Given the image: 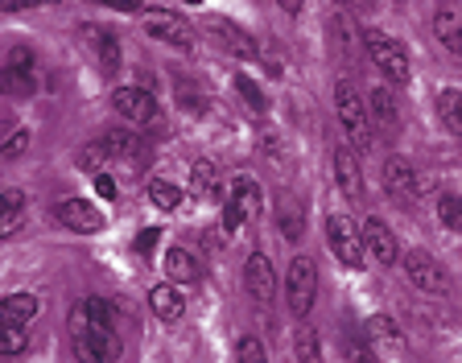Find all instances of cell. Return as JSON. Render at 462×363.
<instances>
[{"instance_id":"681fc988","label":"cell","mask_w":462,"mask_h":363,"mask_svg":"<svg viewBox=\"0 0 462 363\" xmlns=\"http://www.w3.org/2000/svg\"><path fill=\"white\" fill-rule=\"evenodd\" d=\"M458 207H462V199H458Z\"/></svg>"},{"instance_id":"c3c4849f","label":"cell","mask_w":462,"mask_h":363,"mask_svg":"<svg viewBox=\"0 0 462 363\" xmlns=\"http://www.w3.org/2000/svg\"><path fill=\"white\" fill-rule=\"evenodd\" d=\"M186 5H199V0H186Z\"/></svg>"},{"instance_id":"d6986e66","label":"cell","mask_w":462,"mask_h":363,"mask_svg":"<svg viewBox=\"0 0 462 363\" xmlns=\"http://www.w3.org/2000/svg\"><path fill=\"white\" fill-rule=\"evenodd\" d=\"M433 33L450 54H462V13L458 9H438L433 17Z\"/></svg>"},{"instance_id":"7402d4cb","label":"cell","mask_w":462,"mask_h":363,"mask_svg":"<svg viewBox=\"0 0 462 363\" xmlns=\"http://www.w3.org/2000/svg\"><path fill=\"white\" fill-rule=\"evenodd\" d=\"M190 194L199 202H211L219 194V178H215V165L211 162H194L190 165Z\"/></svg>"},{"instance_id":"60d3db41","label":"cell","mask_w":462,"mask_h":363,"mask_svg":"<svg viewBox=\"0 0 462 363\" xmlns=\"http://www.w3.org/2000/svg\"><path fill=\"white\" fill-rule=\"evenodd\" d=\"M157 239H162V231H157V228H144L141 236H136V252H141V256H149V252L157 248Z\"/></svg>"},{"instance_id":"7dc6e473","label":"cell","mask_w":462,"mask_h":363,"mask_svg":"<svg viewBox=\"0 0 462 363\" xmlns=\"http://www.w3.org/2000/svg\"><path fill=\"white\" fill-rule=\"evenodd\" d=\"M277 5H281L285 13H301V5H306V0H277Z\"/></svg>"},{"instance_id":"83f0119b","label":"cell","mask_w":462,"mask_h":363,"mask_svg":"<svg viewBox=\"0 0 462 363\" xmlns=\"http://www.w3.org/2000/svg\"><path fill=\"white\" fill-rule=\"evenodd\" d=\"M149 199H153V207H157V210H173L178 202H182V191H178L173 182L157 178V182H149Z\"/></svg>"},{"instance_id":"bcb514c9","label":"cell","mask_w":462,"mask_h":363,"mask_svg":"<svg viewBox=\"0 0 462 363\" xmlns=\"http://www.w3.org/2000/svg\"><path fill=\"white\" fill-rule=\"evenodd\" d=\"M96 191H99V199H116V182L107 173H96Z\"/></svg>"},{"instance_id":"8d00e7d4","label":"cell","mask_w":462,"mask_h":363,"mask_svg":"<svg viewBox=\"0 0 462 363\" xmlns=\"http://www.w3.org/2000/svg\"><path fill=\"white\" fill-rule=\"evenodd\" d=\"M25 144H29V133H13L9 141L0 144V157H5V162H17V157L25 154Z\"/></svg>"},{"instance_id":"8992f818","label":"cell","mask_w":462,"mask_h":363,"mask_svg":"<svg viewBox=\"0 0 462 363\" xmlns=\"http://www.w3.org/2000/svg\"><path fill=\"white\" fill-rule=\"evenodd\" d=\"M112 107L120 116H125L128 125H141V128H149V125H157V99H153V91H144V87H116L112 91Z\"/></svg>"},{"instance_id":"e575fe53","label":"cell","mask_w":462,"mask_h":363,"mask_svg":"<svg viewBox=\"0 0 462 363\" xmlns=\"http://www.w3.org/2000/svg\"><path fill=\"white\" fill-rule=\"evenodd\" d=\"M236 87H240V96H244V99H248V104H252V107H256V112H264V91H260V87H256V83H252V79H248V75H236Z\"/></svg>"},{"instance_id":"f1b7e54d","label":"cell","mask_w":462,"mask_h":363,"mask_svg":"<svg viewBox=\"0 0 462 363\" xmlns=\"http://www.w3.org/2000/svg\"><path fill=\"white\" fill-rule=\"evenodd\" d=\"M107 162H112V157H107V144L104 141L83 144V154H79V170H87V173H99Z\"/></svg>"},{"instance_id":"836d02e7","label":"cell","mask_w":462,"mask_h":363,"mask_svg":"<svg viewBox=\"0 0 462 363\" xmlns=\"http://www.w3.org/2000/svg\"><path fill=\"white\" fill-rule=\"evenodd\" d=\"M240 363H269V351H264V343L252 335L240 339Z\"/></svg>"},{"instance_id":"f546056e","label":"cell","mask_w":462,"mask_h":363,"mask_svg":"<svg viewBox=\"0 0 462 363\" xmlns=\"http://www.w3.org/2000/svg\"><path fill=\"white\" fill-rule=\"evenodd\" d=\"M29 347L25 326H0V355H21Z\"/></svg>"},{"instance_id":"4dcf8cb0","label":"cell","mask_w":462,"mask_h":363,"mask_svg":"<svg viewBox=\"0 0 462 363\" xmlns=\"http://www.w3.org/2000/svg\"><path fill=\"white\" fill-rule=\"evenodd\" d=\"M298 359L301 363H322V347H318V330H314V326H301V330H298Z\"/></svg>"},{"instance_id":"52a82bcc","label":"cell","mask_w":462,"mask_h":363,"mask_svg":"<svg viewBox=\"0 0 462 363\" xmlns=\"http://www.w3.org/2000/svg\"><path fill=\"white\" fill-rule=\"evenodd\" d=\"M83 46H87V54H91V62H96L99 70H104L107 79L120 70V62H125V54H120V42H116V33L112 29H99V25H83Z\"/></svg>"},{"instance_id":"1f68e13d","label":"cell","mask_w":462,"mask_h":363,"mask_svg":"<svg viewBox=\"0 0 462 363\" xmlns=\"http://www.w3.org/2000/svg\"><path fill=\"white\" fill-rule=\"evenodd\" d=\"M343 355H346V363H380L372 351V339H356V335H346Z\"/></svg>"},{"instance_id":"44dd1931","label":"cell","mask_w":462,"mask_h":363,"mask_svg":"<svg viewBox=\"0 0 462 363\" xmlns=\"http://www.w3.org/2000/svg\"><path fill=\"white\" fill-rule=\"evenodd\" d=\"M165 277L178 281V285H194L199 281V260L186 248H170L165 252Z\"/></svg>"},{"instance_id":"9c48e42d","label":"cell","mask_w":462,"mask_h":363,"mask_svg":"<svg viewBox=\"0 0 462 363\" xmlns=\"http://www.w3.org/2000/svg\"><path fill=\"white\" fill-rule=\"evenodd\" d=\"M144 33L165 46H178V50H190L194 46V29L186 25L182 17H173V13H144Z\"/></svg>"},{"instance_id":"7bdbcfd3","label":"cell","mask_w":462,"mask_h":363,"mask_svg":"<svg viewBox=\"0 0 462 363\" xmlns=\"http://www.w3.org/2000/svg\"><path fill=\"white\" fill-rule=\"evenodd\" d=\"M9 67H25V70H33V50L17 46V50L9 54Z\"/></svg>"},{"instance_id":"d6a6232c","label":"cell","mask_w":462,"mask_h":363,"mask_svg":"<svg viewBox=\"0 0 462 363\" xmlns=\"http://www.w3.org/2000/svg\"><path fill=\"white\" fill-rule=\"evenodd\" d=\"M87 314H91V322L96 326H116L120 318H116V306L112 302H104V297H87Z\"/></svg>"},{"instance_id":"ffe728a7","label":"cell","mask_w":462,"mask_h":363,"mask_svg":"<svg viewBox=\"0 0 462 363\" xmlns=\"http://www.w3.org/2000/svg\"><path fill=\"white\" fill-rule=\"evenodd\" d=\"M367 339H372V347H388V351H401V347H404L401 326H396L388 314H372V318H367Z\"/></svg>"},{"instance_id":"f35d334b","label":"cell","mask_w":462,"mask_h":363,"mask_svg":"<svg viewBox=\"0 0 462 363\" xmlns=\"http://www.w3.org/2000/svg\"><path fill=\"white\" fill-rule=\"evenodd\" d=\"M70 347H75V359H79V363H107L104 355L91 347V339H70Z\"/></svg>"},{"instance_id":"ba28073f","label":"cell","mask_w":462,"mask_h":363,"mask_svg":"<svg viewBox=\"0 0 462 363\" xmlns=\"http://www.w3.org/2000/svg\"><path fill=\"white\" fill-rule=\"evenodd\" d=\"M244 289L256 306H269L273 293H277V273H273V260L264 252H252L248 265H244Z\"/></svg>"},{"instance_id":"2e32d148","label":"cell","mask_w":462,"mask_h":363,"mask_svg":"<svg viewBox=\"0 0 462 363\" xmlns=\"http://www.w3.org/2000/svg\"><path fill=\"white\" fill-rule=\"evenodd\" d=\"M227 202H236V207H240L248 219H252V215H260L264 199H260L256 178H252V173H236V178H231V186H227Z\"/></svg>"},{"instance_id":"4316f807","label":"cell","mask_w":462,"mask_h":363,"mask_svg":"<svg viewBox=\"0 0 462 363\" xmlns=\"http://www.w3.org/2000/svg\"><path fill=\"white\" fill-rule=\"evenodd\" d=\"M438 116L454 136H462V91H442L438 96Z\"/></svg>"},{"instance_id":"484cf974","label":"cell","mask_w":462,"mask_h":363,"mask_svg":"<svg viewBox=\"0 0 462 363\" xmlns=\"http://www.w3.org/2000/svg\"><path fill=\"white\" fill-rule=\"evenodd\" d=\"M277 223H281V236H285L289 244H298L301 231H306V219H301V207H293L289 199H281V207H277Z\"/></svg>"},{"instance_id":"cb8c5ba5","label":"cell","mask_w":462,"mask_h":363,"mask_svg":"<svg viewBox=\"0 0 462 363\" xmlns=\"http://www.w3.org/2000/svg\"><path fill=\"white\" fill-rule=\"evenodd\" d=\"M104 144H107V157H116V162H133L136 149H141L136 133H128V128H107Z\"/></svg>"},{"instance_id":"4fadbf2b","label":"cell","mask_w":462,"mask_h":363,"mask_svg":"<svg viewBox=\"0 0 462 363\" xmlns=\"http://www.w3.org/2000/svg\"><path fill=\"white\" fill-rule=\"evenodd\" d=\"M207 25H211V33H215V38H219L223 46H227L236 58H260L256 42H252L240 25H231V21H223V17H211V21H207Z\"/></svg>"},{"instance_id":"3957f363","label":"cell","mask_w":462,"mask_h":363,"mask_svg":"<svg viewBox=\"0 0 462 363\" xmlns=\"http://www.w3.org/2000/svg\"><path fill=\"white\" fill-rule=\"evenodd\" d=\"M285 297H289V310L298 318H306L314 310V297H318V268L310 256H293L285 273Z\"/></svg>"},{"instance_id":"b9f144b4","label":"cell","mask_w":462,"mask_h":363,"mask_svg":"<svg viewBox=\"0 0 462 363\" xmlns=\"http://www.w3.org/2000/svg\"><path fill=\"white\" fill-rule=\"evenodd\" d=\"M0 210L9 215V210H25V194L21 191H0Z\"/></svg>"},{"instance_id":"603a6c76","label":"cell","mask_w":462,"mask_h":363,"mask_svg":"<svg viewBox=\"0 0 462 363\" xmlns=\"http://www.w3.org/2000/svg\"><path fill=\"white\" fill-rule=\"evenodd\" d=\"M33 70H25V67H5L0 70V91L5 96H13V99H25V96H33Z\"/></svg>"},{"instance_id":"5b68a950","label":"cell","mask_w":462,"mask_h":363,"mask_svg":"<svg viewBox=\"0 0 462 363\" xmlns=\"http://www.w3.org/2000/svg\"><path fill=\"white\" fill-rule=\"evenodd\" d=\"M404 277L413 281V289H421V293H430V297L450 293V277H446V268L421 248L404 252Z\"/></svg>"},{"instance_id":"d4e9b609","label":"cell","mask_w":462,"mask_h":363,"mask_svg":"<svg viewBox=\"0 0 462 363\" xmlns=\"http://www.w3.org/2000/svg\"><path fill=\"white\" fill-rule=\"evenodd\" d=\"M87 339H91V347H96L104 359H120V355H125V343H120V330H116V326H96L91 322Z\"/></svg>"},{"instance_id":"f6af8a7d","label":"cell","mask_w":462,"mask_h":363,"mask_svg":"<svg viewBox=\"0 0 462 363\" xmlns=\"http://www.w3.org/2000/svg\"><path fill=\"white\" fill-rule=\"evenodd\" d=\"M33 5H46V0H0V13H21L33 9Z\"/></svg>"},{"instance_id":"6da1fadb","label":"cell","mask_w":462,"mask_h":363,"mask_svg":"<svg viewBox=\"0 0 462 363\" xmlns=\"http://www.w3.org/2000/svg\"><path fill=\"white\" fill-rule=\"evenodd\" d=\"M335 107H338V125H343L351 149H356V154H367L375 141V125H372V112H367L364 96L356 91V83L343 79V83L335 87Z\"/></svg>"},{"instance_id":"d590c367","label":"cell","mask_w":462,"mask_h":363,"mask_svg":"<svg viewBox=\"0 0 462 363\" xmlns=\"http://www.w3.org/2000/svg\"><path fill=\"white\" fill-rule=\"evenodd\" d=\"M25 228V210H0V239H9V236H17V231Z\"/></svg>"},{"instance_id":"74e56055","label":"cell","mask_w":462,"mask_h":363,"mask_svg":"<svg viewBox=\"0 0 462 363\" xmlns=\"http://www.w3.org/2000/svg\"><path fill=\"white\" fill-rule=\"evenodd\" d=\"M244 219H248V215H244L236 202H223V231H227V236H236V231L244 228Z\"/></svg>"},{"instance_id":"ab89813d","label":"cell","mask_w":462,"mask_h":363,"mask_svg":"<svg viewBox=\"0 0 462 363\" xmlns=\"http://www.w3.org/2000/svg\"><path fill=\"white\" fill-rule=\"evenodd\" d=\"M438 210H442V223H446V228H462V207H458V199H454V194H446Z\"/></svg>"},{"instance_id":"277c9868","label":"cell","mask_w":462,"mask_h":363,"mask_svg":"<svg viewBox=\"0 0 462 363\" xmlns=\"http://www.w3.org/2000/svg\"><path fill=\"white\" fill-rule=\"evenodd\" d=\"M327 244L346 268L364 265V231L351 223V215H327Z\"/></svg>"},{"instance_id":"7c38bea8","label":"cell","mask_w":462,"mask_h":363,"mask_svg":"<svg viewBox=\"0 0 462 363\" xmlns=\"http://www.w3.org/2000/svg\"><path fill=\"white\" fill-rule=\"evenodd\" d=\"M335 173H338V191L346 194V202H364V170H359L356 149H338L335 154Z\"/></svg>"},{"instance_id":"5bb4252c","label":"cell","mask_w":462,"mask_h":363,"mask_svg":"<svg viewBox=\"0 0 462 363\" xmlns=\"http://www.w3.org/2000/svg\"><path fill=\"white\" fill-rule=\"evenodd\" d=\"M38 297L33 293H9L0 297V326H29L38 318Z\"/></svg>"},{"instance_id":"ee69618b","label":"cell","mask_w":462,"mask_h":363,"mask_svg":"<svg viewBox=\"0 0 462 363\" xmlns=\"http://www.w3.org/2000/svg\"><path fill=\"white\" fill-rule=\"evenodd\" d=\"M99 5H107V9H116V13H141L144 9L141 0H99Z\"/></svg>"},{"instance_id":"30bf717a","label":"cell","mask_w":462,"mask_h":363,"mask_svg":"<svg viewBox=\"0 0 462 363\" xmlns=\"http://www.w3.org/2000/svg\"><path fill=\"white\" fill-rule=\"evenodd\" d=\"M54 215L62 223H67L70 231H79V236H91V231L104 228V215H99L96 202H87V199H67V202H58Z\"/></svg>"},{"instance_id":"e0dca14e","label":"cell","mask_w":462,"mask_h":363,"mask_svg":"<svg viewBox=\"0 0 462 363\" xmlns=\"http://www.w3.org/2000/svg\"><path fill=\"white\" fill-rule=\"evenodd\" d=\"M384 186H388V194L413 199V194H417V170L404 162V157H388V162H384Z\"/></svg>"},{"instance_id":"9a60e30c","label":"cell","mask_w":462,"mask_h":363,"mask_svg":"<svg viewBox=\"0 0 462 363\" xmlns=\"http://www.w3.org/2000/svg\"><path fill=\"white\" fill-rule=\"evenodd\" d=\"M367 112H372V125L393 133L401 125V107H396V96L388 87H372V96H367Z\"/></svg>"},{"instance_id":"ac0fdd59","label":"cell","mask_w":462,"mask_h":363,"mask_svg":"<svg viewBox=\"0 0 462 363\" xmlns=\"http://www.w3.org/2000/svg\"><path fill=\"white\" fill-rule=\"evenodd\" d=\"M149 306H153V314L162 318V322H178V318L186 314V297H182V289L157 285L153 293H149Z\"/></svg>"},{"instance_id":"8fae6325","label":"cell","mask_w":462,"mask_h":363,"mask_svg":"<svg viewBox=\"0 0 462 363\" xmlns=\"http://www.w3.org/2000/svg\"><path fill=\"white\" fill-rule=\"evenodd\" d=\"M364 248L372 252L380 265H396V256H401V244H396L393 228H388L384 219H364Z\"/></svg>"},{"instance_id":"7a4b0ae2","label":"cell","mask_w":462,"mask_h":363,"mask_svg":"<svg viewBox=\"0 0 462 363\" xmlns=\"http://www.w3.org/2000/svg\"><path fill=\"white\" fill-rule=\"evenodd\" d=\"M364 46H367V58L380 67V75H384L388 83L401 87L413 79V67H409V54H404L401 42H393L388 33H380V29H364Z\"/></svg>"}]
</instances>
